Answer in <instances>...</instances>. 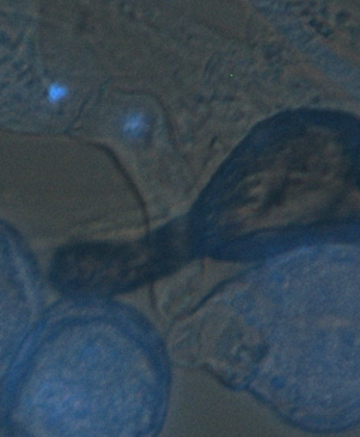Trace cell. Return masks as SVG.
<instances>
[{
	"instance_id": "obj_4",
	"label": "cell",
	"mask_w": 360,
	"mask_h": 437,
	"mask_svg": "<svg viewBox=\"0 0 360 437\" xmlns=\"http://www.w3.org/2000/svg\"><path fill=\"white\" fill-rule=\"evenodd\" d=\"M148 114L139 108L127 111L120 120V131L127 138H141L148 131Z\"/></svg>"
},
{
	"instance_id": "obj_3",
	"label": "cell",
	"mask_w": 360,
	"mask_h": 437,
	"mask_svg": "<svg viewBox=\"0 0 360 437\" xmlns=\"http://www.w3.org/2000/svg\"><path fill=\"white\" fill-rule=\"evenodd\" d=\"M37 312V281L13 234L0 225V379L24 343Z\"/></svg>"
},
{
	"instance_id": "obj_2",
	"label": "cell",
	"mask_w": 360,
	"mask_h": 437,
	"mask_svg": "<svg viewBox=\"0 0 360 437\" xmlns=\"http://www.w3.org/2000/svg\"><path fill=\"white\" fill-rule=\"evenodd\" d=\"M7 425L21 436H149L162 424L168 369L159 343L114 307H70L20 365Z\"/></svg>"
},
{
	"instance_id": "obj_5",
	"label": "cell",
	"mask_w": 360,
	"mask_h": 437,
	"mask_svg": "<svg viewBox=\"0 0 360 437\" xmlns=\"http://www.w3.org/2000/svg\"><path fill=\"white\" fill-rule=\"evenodd\" d=\"M70 96V89L68 87L66 83L54 80L48 83L46 90H45V99L49 106H61L65 103Z\"/></svg>"
},
{
	"instance_id": "obj_1",
	"label": "cell",
	"mask_w": 360,
	"mask_h": 437,
	"mask_svg": "<svg viewBox=\"0 0 360 437\" xmlns=\"http://www.w3.org/2000/svg\"><path fill=\"white\" fill-rule=\"evenodd\" d=\"M209 366L286 421L330 432L360 422V242L286 251L209 311Z\"/></svg>"
}]
</instances>
